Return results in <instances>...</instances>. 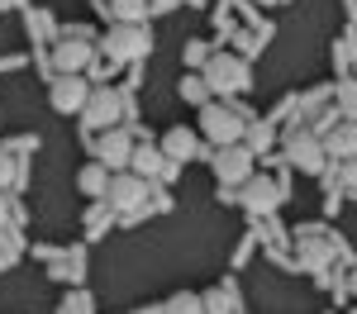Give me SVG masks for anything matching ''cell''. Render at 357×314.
<instances>
[{
	"label": "cell",
	"mask_w": 357,
	"mask_h": 314,
	"mask_svg": "<svg viewBox=\"0 0 357 314\" xmlns=\"http://www.w3.org/2000/svg\"><path fill=\"white\" fill-rule=\"evenodd\" d=\"M181 57H186V67H205V62H210V53H205V43H186V48H181Z\"/></svg>",
	"instance_id": "21"
},
{
	"label": "cell",
	"mask_w": 357,
	"mask_h": 314,
	"mask_svg": "<svg viewBox=\"0 0 357 314\" xmlns=\"http://www.w3.org/2000/svg\"><path fill=\"white\" fill-rule=\"evenodd\" d=\"M238 205H243L248 214H272L276 205H281V191H276V181H267V176H248Z\"/></svg>",
	"instance_id": "8"
},
{
	"label": "cell",
	"mask_w": 357,
	"mask_h": 314,
	"mask_svg": "<svg viewBox=\"0 0 357 314\" xmlns=\"http://www.w3.org/2000/svg\"><path fill=\"white\" fill-rule=\"evenodd\" d=\"M195 152V134L191 129H167L162 134V157L167 162H181V157H191Z\"/></svg>",
	"instance_id": "14"
},
{
	"label": "cell",
	"mask_w": 357,
	"mask_h": 314,
	"mask_svg": "<svg viewBox=\"0 0 357 314\" xmlns=\"http://www.w3.org/2000/svg\"><path fill=\"white\" fill-rule=\"evenodd\" d=\"M77 186H82L86 196H105V186H110V167H105V162H91V167H82Z\"/></svg>",
	"instance_id": "17"
},
{
	"label": "cell",
	"mask_w": 357,
	"mask_h": 314,
	"mask_svg": "<svg viewBox=\"0 0 357 314\" xmlns=\"http://www.w3.org/2000/svg\"><path fill=\"white\" fill-rule=\"evenodd\" d=\"M162 314H205V305H200V295H172Z\"/></svg>",
	"instance_id": "20"
},
{
	"label": "cell",
	"mask_w": 357,
	"mask_h": 314,
	"mask_svg": "<svg viewBox=\"0 0 357 314\" xmlns=\"http://www.w3.org/2000/svg\"><path fill=\"white\" fill-rule=\"evenodd\" d=\"M301 257L310 262V267H319V262L329 257V243H324L319 228H305V233H301Z\"/></svg>",
	"instance_id": "18"
},
{
	"label": "cell",
	"mask_w": 357,
	"mask_h": 314,
	"mask_svg": "<svg viewBox=\"0 0 357 314\" xmlns=\"http://www.w3.org/2000/svg\"><path fill=\"white\" fill-rule=\"evenodd\" d=\"M286 157H291V167H301V171H324V143L314 139V134H291L286 139Z\"/></svg>",
	"instance_id": "7"
},
{
	"label": "cell",
	"mask_w": 357,
	"mask_h": 314,
	"mask_svg": "<svg viewBox=\"0 0 357 314\" xmlns=\"http://www.w3.org/2000/svg\"><path fill=\"white\" fill-rule=\"evenodd\" d=\"M86 95H91V86L82 81V77H67V72H57V81H53V110H62V114H77L86 105Z\"/></svg>",
	"instance_id": "9"
},
{
	"label": "cell",
	"mask_w": 357,
	"mask_h": 314,
	"mask_svg": "<svg viewBox=\"0 0 357 314\" xmlns=\"http://www.w3.org/2000/svg\"><path fill=\"white\" fill-rule=\"evenodd\" d=\"M205 86L210 91H224V95H234V91H248L252 86V72H248L243 57H229V53H215L210 62H205Z\"/></svg>",
	"instance_id": "1"
},
{
	"label": "cell",
	"mask_w": 357,
	"mask_h": 314,
	"mask_svg": "<svg viewBox=\"0 0 357 314\" xmlns=\"http://www.w3.org/2000/svg\"><path fill=\"white\" fill-rule=\"evenodd\" d=\"M0 224H5V191H0Z\"/></svg>",
	"instance_id": "27"
},
{
	"label": "cell",
	"mask_w": 357,
	"mask_h": 314,
	"mask_svg": "<svg viewBox=\"0 0 357 314\" xmlns=\"http://www.w3.org/2000/svg\"><path fill=\"white\" fill-rule=\"evenodd\" d=\"M200 305H205V314H238V290L234 285H215V290L200 295Z\"/></svg>",
	"instance_id": "15"
},
{
	"label": "cell",
	"mask_w": 357,
	"mask_h": 314,
	"mask_svg": "<svg viewBox=\"0 0 357 314\" xmlns=\"http://www.w3.org/2000/svg\"><path fill=\"white\" fill-rule=\"evenodd\" d=\"M10 181H15V157H10V152H0V191H5Z\"/></svg>",
	"instance_id": "23"
},
{
	"label": "cell",
	"mask_w": 357,
	"mask_h": 314,
	"mask_svg": "<svg viewBox=\"0 0 357 314\" xmlns=\"http://www.w3.org/2000/svg\"><path fill=\"white\" fill-rule=\"evenodd\" d=\"M200 134L215 143V148H224V143H238L248 134V119L234 114L229 105H200Z\"/></svg>",
	"instance_id": "2"
},
{
	"label": "cell",
	"mask_w": 357,
	"mask_h": 314,
	"mask_svg": "<svg viewBox=\"0 0 357 314\" xmlns=\"http://www.w3.org/2000/svg\"><path fill=\"white\" fill-rule=\"evenodd\" d=\"M105 200H110L114 210L134 214L138 205L148 200V181H143L138 171H119V176H110V186H105Z\"/></svg>",
	"instance_id": "5"
},
{
	"label": "cell",
	"mask_w": 357,
	"mask_h": 314,
	"mask_svg": "<svg viewBox=\"0 0 357 314\" xmlns=\"http://www.w3.org/2000/svg\"><path fill=\"white\" fill-rule=\"evenodd\" d=\"M119 95H114L110 86H96L91 95H86V105H82V119L91 124V129H114L119 124Z\"/></svg>",
	"instance_id": "6"
},
{
	"label": "cell",
	"mask_w": 357,
	"mask_h": 314,
	"mask_svg": "<svg viewBox=\"0 0 357 314\" xmlns=\"http://www.w3.org/2000/svg\"><path fill=\"white\" fill-rule=\"evenodd\" d=\"M129 171H138L143 181H153V176H167L172 162L162 157V148H153V143H134V152H129Z\"/></svg>",
	"instance_id": "12"
},
{
	"label": "cell",
	"mask_w": 357,
	"mask_h": 314,
	"mask_svg": "<svg viewBox=\"0 0 357 314\" xmlns=\"http://www.w3.org/2000/svg\"><path fill=\"white\" fill-rule=\"evenodd\" d=\"M343 105H348V110H357V86H348V91H343Z\"/></svg>",
	"instance_id": "25"
},
{
	"label": "cell",
	"mask_w": 357,
	"mask_h": 314,
	"mask_svg": "<svg viewBox=\"0 0 357 314\" xmlns=\"http://www.w3.org/2000/svg\"><path fill=\"white\" fill-rule=\"evenodd\" d=\"M129 152H134V139H129L124 129H105L100 143H96V157H100L105 167H129Z\"/></svg>",
	"instance_id": "10"
},
{
	"label": "cell",
	"mask_w": 357,
	"mask_h": 314,
	"mask_svg": "<svg viewBox=\"0 0 357 314\" xmlns=\"http://www.w3.org/2000/svg\"><path fill=\"white\" fill-rule=\"evenodd\" d=\"M105 53H110V62H134V57L153 53V33H148L143 24H110Z\"/></svg>",
	"instance_id": "3"
},
{
	"label": "cell",
	"mask_w": 357,
	"mask_h": 314,
	"mask_svg": "<svg viewBox=\"0 0 357 314\" xmlns=\"http://www.w3.org/2000/svg\"><path fill=\"white\" fill-rule=\"evenodd\" d=\"M343 181H348V186H357V157H348V162H343Z\"/></svg>",
	"instance_id": "24"
},
{
	"label": "cell",
	"mask_w": 357,
	"mask_h": 314,
	"mask_svg": "<svg viewBox=\"0 0 357 314\" xmlns=\"http://www.w3.org/2000/svg\"><path fill=\"white\" fill-rule=\"evenodd\" d=\"M319 143H324V157H343L348 162V157H357V124H338L329 139H319Z\"/></svg>",
	"instance_id": "13"
},
{
	"label": "cell",
	"mask_w": 357,
	"mask_h": 314,
	"mask_svg": "<svg viewBox=\"0 0 357 314\" xmlns=\"http://www.w3.org/2000/svg\"><path fill=\"white\" fill-rule=\"evenodd\" d=\"M105 15H110V24H143L148 0H110V5H105Z\"/></svg>",
	"instance_id": "16"
},
{
	"label": "cell",
	"mask_w": 357,
	"mask_h": 314,
	"mask_svg": "<svg viewBox=\"0 0 357 314\" xmlns=\"http://www.w3.org/2000/svg\"><path fill=\"white\" fill-rule=\"evenodd\" d=\"M176 0H148V10H172Z\"/></svg>",
	"instance_id": "26"
},
{
	"label": "cell",
	"mask_w": 357,
	"mask_h": 314,
	"mask_svg": "<svg viewBox=\"0 0 357 314\" xmlns=\"http://www.w3.org/2000/svg\"><path fill=\"white\" fill-rule=\"evenodd\" d=\"M210 167H215V176L234 191V186H243L248 176H252V148H243V143H224V148H215Z\"/></svg>",
	"instance_id": "4"
},
{
	"label": "cell",
	"mask_w": 357,
	"mask_h": 314,
	"mask_svg": "<svg viewBox=\"0 0 357 314\" xmlns=\"http://www.w3.org/2000/svg\"><path fill=\"white\" fill-rule=\"evenodd\" d=\"M62 314H91V295H86V290H77V295H67V305H62Z\"/></svg>",
	"instance_id": "22"
},
{
	"label": "cell",
	"mask_w": 357,
	"mask_h": 314,
	"mask_svg": "<svg viewBox=\"0 0 357 314\" xmlns=\"http://www.w3.org/2000/svg\"><path fill=\"white\" fill-rule=\"evenodd\" d=\"M181 100H191V105H210V86H205V77H186L181 81Z\"/></svg>",
	"instance_id": "19"
},
{
	"label": "cell",
	"mask_w": 357,
	"mask_h": 314,
	"mask_svg": "<svg viewBox=\"0 0 357 314\" xmlns=\"http://www.w3.org/2000/svg\"><path fill=\"white\" fill-rule=\"evenodd\" d=\"M91 57H96V48H91V43H86L82 33H77V38H62V43H57L53 62H57V72H67V77H77V72H82V67L91 62Z\"/></svg>",
	"instance_id": "11"
}]
</instances>
